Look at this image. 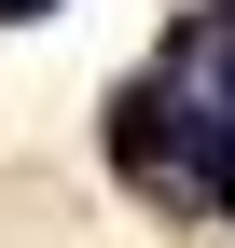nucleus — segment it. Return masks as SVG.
I'll return each instance as SVG.
<instances>
[{"label":"nucleus","instance_id":"2","mask_svg":"<svg viewBox=\"0 0 235 248\" xmlns=\"http://www.w3.org/2000/svg\"><path fill=\"white\" fill-rule=\"evenodd\" d=\"M180 166L208 179V193L235 207V124H208V110H180Z\"/></svg>","mask_w":235,"mask_h":248},{"label":"nucleus","instance_id":"4","mask_svg":"<svg viewBox=\"0 0 235 248\" xmlns=\"http://www.w3.org/2000/svg\"><path fill=\"white\" fill-rule=\"evenodd\" d=\"M0 14H55V0H0Z\"/></svg>","mask_w":235,"mask_h":248},{"label":"nucleus","instance_id":"3","mask_svg":"<svg viewBox=\"0 0 235 248\" xmlns=\"http://www.w3.org/2000/svg\"><path fill=\"white\" fill-rule=\"evenodd\" d=\"M208 124H235V55H221V97H208Z\"/></svg>","mask_w":235,"mask_h":248},{"label":"nucleus","instance_id":"1","mask_svg":"<svg viewBox=\"0 0 235 248\" xmlns=\"http://www.w3.org/2000/svg\"><path fill=\"white\" fill-rule=\"evenodd\" d=\"M111 166H125V179H166V166H180V97L138 83V97L111 110Z\"/></svg>","mask_w":235,"mask_h":248}]
</instances>
